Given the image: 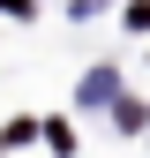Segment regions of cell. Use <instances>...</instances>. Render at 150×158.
Segmentation results:
<instances>
[{
    "label": "cell",
    "instance_id": "obj_1",
    "mask_svg": "<svg viewBox=\"0 0 150 158\" xmlns=\"http://www.w3.org/2000/svg\"><path fill=\"white\" fill-rule=\"evenodd\" d=\"M0 15H38V8H30V0H0Z\"/></svg>",
    "mask_w": 150,
    "mask_h": 158
}]
</instances>
